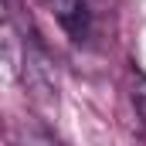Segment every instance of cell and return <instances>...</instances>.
<instances>
[{
	"mask_svg": "<svg viewBox=\"0 0 146 146\" xmlns=\"http://www.w3.org/2000/svg\"><path fill=\"white\" fill-rule=\"evenodd\" d=\"M129 95H133V106H136V115L146 122V75H133V88H129Z\"/></svg>",
	"mask_w": 146,
	"mask_h": 146,
	"instance_id": "obj_4",
	"label": "cell"
},
{
	"mask_svg": "<svg viewBox=\"0 0 146 146\" xmlns=\"http://www.w3.org/2000/svg\"><path fill=\"white\" fill-rule=\"evenodd\" d=\"M24 68V41L10 21H0V82H17Z\"/></svg>",
	"mask_w": 146,
	"mask_h": 146,
	"instance_id": "obj_3",
	"label": "cell"
},
{
	"mask_svg": "<svg viewBox=\"0 0 146 146\" xmlns=\"http://www.w3.org/2000/svg\"><path fill=\"white\" fill-rule=\"evenodd\" d=\"M58 24L65 27V34L72 41H85L92 34V7L88 0H51Z\"/></svg>",
	"mask_w": 146,
	"mask_h": 146,
	"instance_id": "obj_2",
	"label": "cell"
},
{
	"mask_svg": "<svg viewBox=\"0 0 146 146\" xmlns=\"http://www.w3.org/2000/svg\"><path fill=\"white\" fill-rule=\"evenodd\" d=\"M44 3H51V0H44Z\"/></svg>",
	"mask_w": 146,
	"mask_h": 146,
	"instance_id": "obj_5",
	"label": "cell"
},
{
	"mask_svg": "<svg viewBox=\"0 0 146 146\" xmlns=\"http://www.w3.org/2000/svg\"><path fill=\"white\" fill-rule=\"evenodd\" d=\"M21 78L27 85V95L41 112H54L58 109V92H54V75H51V65L37 54V51H24V68H21Z\"/></svg>",
	"mask_w": 146,
	"mask_h": 146,
	"instance_id": "obj_1",
	"label": "cell"
}]
</instances>
